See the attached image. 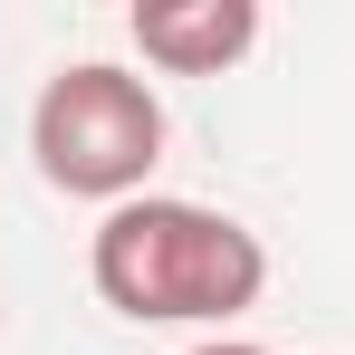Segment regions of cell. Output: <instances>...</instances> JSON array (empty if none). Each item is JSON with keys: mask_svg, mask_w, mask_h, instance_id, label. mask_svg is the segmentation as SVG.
Instances as JSON below:
<instances>
[{"mask_svg": "<svg viewBox=\"0 0 355 355\" xmlns=\"http://www.w3.org/2000/svg\"><path fill=\"white\" fill-rule=\"evenodd\" d=\"M125 29L164 77H221L259 49V0H135Z\"/></svg>", "mask_w": 355, "mask_h": 355, "instance_id": "obj_3", "label": "cell"}, {"mask_svg": "<svg viewBox=\"0 0 355 355\" xmlns=\"http://www.w3.org/2000/svg\"><path fill=\"white\" fill-rule=\"evenodd\" d=\"M182 355H269V346H250V336H202V346H182Z\"/></svg>", "mask_w": 355, "mask_h": 355, "instance_id": "obj_4", "label": "cell"}, {"mask_svg": "<svg viewBox=\"0 0 355 355\" xmlns=\"http://www.w3.org/2000/svg\"><path fill=\"white\" fill-rule=\"evenodd\" d=\"M87 279L135 327H231L269 288V250H259L250 221L211 211V202L144 192V202H116L96 221Z\"/></svg>", "mask_w": 355, "mask_h": 355, "instance_id": "obj_1", "label": "cell"}, {"mask_svg": "<svg viewBox=\"0 0 355 355\" xmlns=\"http://www.w3.org/2000/svg\"><path fill=\"white\" fill-rule=\"evenodd\" d=\"M29 154H39L49 192H67V202H106V211L144 202V182L164 164V96L116 58H77L39 87Z\"/></svg>", "mask_w": 355, "mask_h": 355, "instance_id": "obj_2", "label": "cell"}]
</instances>
